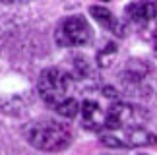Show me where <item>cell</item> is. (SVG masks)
<instances>
[{"instance_id":"obj_8","label":"cell","mask_w":157,"mask_h":155,"mask_svg":"<svg viewBox=\"0 0 157 155\" xmlns=\"http://www.w3.org/2000/svg\"><path fill=\"white\" fill-rule=\"evenodd\" d=\"M82 120L83 126L89 130H99L101 126H105V115L101 112V107L91 99L82 103Z\"/></svg>"},{"instance_id":"obj_15","label":"cell","mask_w":157,"mask_h":155,"mask_svg":"<svg viewBox=\"0 0 157 155\" xmlns=\"http://www.w3.org/2000/svg\"><path fill=\"white\" fill-rule=\"evenodd\" d=\"M153 43H155V49H157V31H155V35H153Z\"/></svg>"},{"instance_id":"obj_13","label":"cell","mask_w":157,"mask_h":155,"mask_svg":"<svg viewBox=\"0 0 157 155\" xmlns=\"http://www.w3.org/2000/svg\"><path fill=\"white\" fill-rule=\"evenodd\" d=\"M103 95H105V97H109V99H117L118 97V91L114 87L107 85V87H103Z\"/></svg>"},{"instance_id":"obj_16","label":"cell","mask_w":157,"mask_h":155,"mask_svg":"<svg viewBox=\"0 0 157 155\" xmlns=\"http://www.w3.org/2000/svg\"><path fill=\"white\" fill-rule=\"evenodd\" d=\"M146 2H151V4H157V0H146Z\"/></svg>"},{"instance_id":"obj_3","label":"cell","mask_w":157,"mask_h":155,"mask_svg":"<svg viewBox=\"0 0 157 155\" xmlns=\"http://www.w3.org/2000/svg\"><path fill=\"white\" fill-rule=\"evenodd\" d=\"M149 118L147 109L132 103H114L111 109L105 112V126L111 130L117 128H134L142 126Z\"/></svg>"},{"instance_id":"obj_2","label":"cell","mask_w":157,"mask_h":155,"mask_svg":"<svg viewBox=\"0 0 157 155\" xmlns=\"http://www.w3.org/2000/svg\"><path fill=\"white\" fill-rule=\"evenodd\" d=\"M72 87V76L60 68H45L37 80V91L41 99L49 107H58L64 99H68Z\"/></svg>"},{"instance_id":"obj_5","label":"cell","mask_w":157,"mask_h":155,"mask_svg":"<svg viewBox=\"0 0 157 155\" xmlns=\"http://www.w3.org/2000/svg\"><path fill=\"white\" fill-rule=\"evenodd\" d=\"M89 14L93 16V20L97 21L99 25H103L105 29L113 31L114 35H118V37H126V23L118 21L117 17L113 16L111 10L103 8V6H91V8H89Z\"/></svg>"},{"instance_id":"obj_11","label":"cell","mask_w":157,"mask_h":155,"mask_svg":"<svg viewBox=\"0 0 157 155\" xmlns=\"http://www.w3.org/2000/svg\"><path fill=\"white\" fill-rule=\"evenodd\" d=\"M74 78L76 80H86L91 78V66L83 56H76L74 58Z\"/></svg>"},{"instance_id":"obj_12","label":"cell","mask_w":157,"mask_h":155,"mask_svg":"<svg viewBox=\"0 0 157 155\" xmlns=\"http://www.w3.org/2000/svg\"><path fill=\"white\" fill-rule=\"evenodd\" d=\"M101 144L107 146V147H117V149H120V147H124L122 144V140L117 138V136H111V134H107V136H101Z\"/></svg>"},{"instance_id":"obj_10","label":"cell","mask_w":157,"mask_h":155,"mask_svg":"<svg viewBox=\"0 0 157 155\" xmlns=\"http://www.w3.org/2000/svg\"><path fill=\"white\" fill-rule=\"evenodd\" d=\"M114 56H117V45H114V43L105 45L103 49L97 52V66H99V68L111 66L113 60H114Z\"/></svg>"},{"instance_id":"obj_6","label":"cell","mask_w":157,"mask_h":155,"mask_svg":"<svg viewBox=\"0 0 157 155\" xmlns=\"http://www.w3.org/2000/svg\"><path fill=\"white\" fill-rule=\"evenodd\" d=\"M122 144L124 147H147V146H157V136L149 130L142 128V126H134V128H124L122 134Z\"/></svg>"},{"instance_id":"obj_9","label":"cell","mask_w":157,"mask_h":155,"mask_svg":"<svg viewBox=\"0 0 157 155\" xmlns=\"http://www.w3.org/2000/svg\"><path fill=\"white\" fill-rule=\"evenodd\" d=\"M54 111H56L60 116H64V118H74L78 112L82 111V105L78 103L74 97H68V99H64L58 107H54Z\"/></svg>"},{"instance_id":"obj_4","label":"cell","mask_w":157,"mask_h":155,"mask_svg":"<svg viewBox=\"0 0 157 155\" xmlns=\"http://www.w3.org/2000/svg\"><path fill=\"white\" fill-rule=\"evenodd\" d=\"M93 33L86 17L82 16H70L58 25L54 39L58 47H83L91 41Z\"/></svg>"},{"instance_id":"obj_1","label":"cell","mask_w":157,"mask_h":155,"mask_svg":"<svg viewBox=\"0 0 157 155\" xmlns=\"http://www.w3.org/2000/svg\"><path fill=\"white\" fill-rule=\"evenodd\" d=\"M23 136L33 147H37L41 151H62L72 142V134L68 126L56 120L29 122L23 128Z\"/></svg>"},{"instance_id":"obj_14","label":"cell","mask_w":157,"mask_h":155,"mask_svg":"<svg viewBox=\"0 0 157 155\" xmlns=\"http://www.w3.org/2000/svg\"><path fill=\"white\" fill-rule=\"evenodd\" d=\"M4 4H25V2H31V0H0Z\"/></svg>"},{"instance_id":"obj_7","label":"cell","mask_w":157,"mask_h":155,"mask_svg":"<svg viewBox=\"0 0 157 155\" xmlns=\"http://www.w3.org/2000/svg\"><path fill=\"white\" fill-rule=\"evenodd\" d=\"M126 16L128 20H132L134 23H147L155 20L157 16V4H151V2H132L126 6Z\"/></svg>"}]
</instances>
